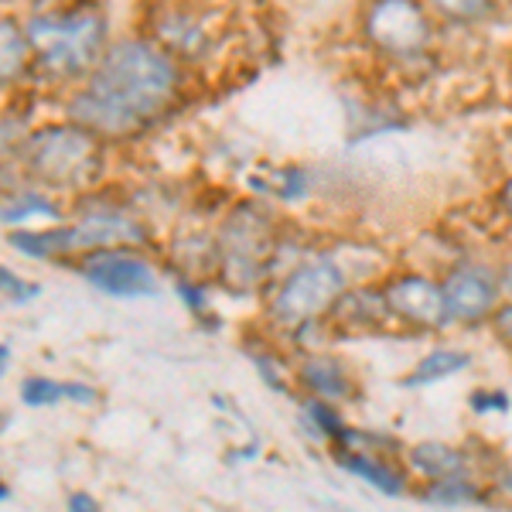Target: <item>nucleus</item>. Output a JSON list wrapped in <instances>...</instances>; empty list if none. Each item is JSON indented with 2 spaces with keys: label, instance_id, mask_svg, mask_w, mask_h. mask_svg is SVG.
Returning a JSON list of instances; mask_svg holds the SVG:
<instances>
[{
  "label": "nucleus",
  "instance_id": "nucleus-1",
  "mask_svg": "<svg viewBox=\"0 0 512 512\" xmlns=\"http://www.w3.org/2000/svg\"><path fill=\"white\" fill-rule=\"evenodd\" d=\"M178 93V69L147 41H120L99 59L89 86L69 103V117L93 134H134Z\"/></svg>",
  "mask_w": 512,
  "mask_h": 512
},
{
  "label": "nucleus",
  "instance_id": "nucleus-2",
  "mask_svg": "<svg viewBox=\"0 0 512 512\" xmlns=\"http://www.w3.org/2000/svg\"><path fill=\"white\" fill-rule=\"evenodd\" d=\"M24 31H28L38 69L55 79L86 76L106 55V21L99 7H76L69 14H35Z\"/></svg>",
  "mask_w": 512,
  "mask_h": 512
},
{
  "label": "nucleus",
  "instance_id": "nucleus-3",
  "mask_svg": "<svg viewBox=\"0 0 512 512\" xmlns=\"http://www.w3.org/2000/svg\"><path fill=\"white\" fill-rule=\"evenodd\" d=\"M96 137L86 127H48L28 137L21 158L28 171L48 185H86L96 171Z\"/></svg>",
  "mask_w": 512,
  "mask_h": 512
},
{
  "label": "nucleus",
  "instance_id": "nucleus-4",
  "mask_svg": "<svg viewBox=\"0 0 512 512\" xmlns=\"http://www.w3.org/2000/svg\"><path fill=\"white\" fill-rule=\"evenodd\" d=\"M342 291H345L342 270L332 260H311L284 280V287H280L274 304H270V318L284 328H301L325 315L338 297H342Z\"/></svg>",
  "mask_w": 512,
  "mask_h": 512
},
{
  "label": "nucleus",
  "instance_id": "nucleus-5",
  "mask_svg": "<svg viewBox=\"0 0 512 512\" xmlns=\"http://www.w3.org/2000/svg\"><path fill=\"white\" fill-rule=\"evenodd\" d=\"M366 38L396 59L417 55L431 38V21L417 0H373L366 11Z\"/></svg>",
  "mask_w": 512,
  "mask_h": 512
},
{
  "label": "nucleus",
  "instance_id": "nucleus-6",
  "mask_svg": "<svg viewBox=\"0 0 512 512\" xmlns=\"http://www.w3.org/2000/svg\"><path fill=\"white\" fill-rule=\"evenodd\" d=\"M89 284L103 294H113V297H147L154 294V270L147 267L140 256H130L110 246V250H96L93 256L86 260L82 267Z\"/></svg>",
  "mask_w": 512,
  "mask_h": 512
},
{
  "label": "nucleus",
  "instance_id": "nucleus-7",
  "mask_svg": "<svg viewBox=\"0 0 512 512\" xmlns=\"http://www.w3.org/2000/svg\"><path fill=\"white\" fill-rule=\"evenodd\" d=\"M386 308L396 318L410 321V325H424V328H441L448 325L451 311H448V297L444 287H437L427 277H396L383 294Z\"/></svg>",
  "mask_w": 512,
  "mask_h": 512
},
{
  "label": "nucleus",
  "instance_id": "nucleus-8",
  "mask_svg": "<svg viewBox=\"0 0 512 512\" xmlns=\"http://www.w3.org/2000/svg\"><path fill=\"white\" fill-rule=\"evenodd\" d=\"M270 250V229L267 222L253 212H236L226 226V267L229 277L239 284H250L260 277V267Z\"/></svg>",
  "mask_w": 512,
  "mask_h": 512
},
{
  "label": "nucleus",
  "instance_id": "nucleus-9",
  "mask_svg": "<svg viewBox=\"0 0 512 512\" xmlns=\"http://www.w3.org/2000/svg\"><path fill=\"white\" fill-rule=\"evenodd\" d=\"M499 284L485 267H458L444 280V297H448V311L458 321H475L492 311L495 297H499Z\"/></svg>",
  "mask_w": 512,
  "mask_h": 512
},
{
  "label": "nucleus",
  "instance_id": "nucleus-10",
  "mask_svg": "<svg viewBox=\"0 0 512 512\" xmlns=\"http://www.w3.org/2000/svg\"><path fill=\"white\" fill-rule=\"evenodd\" d=\"M72 250H110L120 243H144V229L127 216H110V212H99V216L82 219L76 229H69Z\"/></svg>",
  "mask_w": 512,
  "mask_h": 512
},
{
  "label": "nucleus",
  "instance_id": "nucleus-11",
  "mask_svg": "<svg viewBox=\"0 0 512 512\" xmlns=\"http://www.w3.org/2000/svg\"><path fill=\"white\" fill-rule=\"evenodd\" d=\"M21 400L31 403V407H52L59 400H79V403H93L96 390L79 383H52V379H28L21 386Z\"/></svg>",
  "mask_w": 512,
  "mask_h": 512
},
{
  "label": "nucleus",
  "instance_id": "nucleus-12",
  "mask_svg": "<svg viewBox=\"0 0 512 512\" xmlns=\"http://www.w3.org/2000/svg\"><path fill=\"white\" fill-rule=\"evenodd\" d=\"M301 379L308 390H315V396H325V400L349 396V376H345V369L335 359H311L301 369Z\"/></svg>",
  "mask_w": 512,
  "mask_h": 512
},
{
  "label": "nucleus",
  "instance_id": "nucleus-13",
  "mask_svg": "<svg viewBox=\"0 0 512 512\" xmlns=\"http://www.w3.org/2000/svg\"><path fill=\"white\" fill-rule=\"evenodd\" d=\"M410 461H414L417 472L427 478H451V475L465 472L461 454L448 448V444H420V448H414V454H410Z\"/></svg>",
  "mask_w": 512,
  "mask_h": 512
},
{
  "label": "nucleus",
  "instance_id": "nucleus-14",
  "mask_svg": "<svg viewBox=\"0 0 512 512\" xmlns=\"http://www.w3.org/2000/svg\"><path fill=\"white\" fill-rule=\"evenodd\" d=\"M468 352H458V349H437L427 355L424 362L414 369V376L407 379V386H427V383H437V379H448L454 373L468 366Z\"/></svg>",
  "mask_w": 512,
  "mask_h": 512
},
{
  "label": "nucleus",
  "instance_id": "nucleus-15",
  "mask_svg": "<svg viewBox=\"0 0 512 512\" xmlns=\"http://www.w3.org/2000/svg\"><path fill=\"white\" fill-rule=\"evenodd\" d=\"M342 468H349L352 475L366 478L369 485H376V489H379V492H386V495L403 492L400 475H396L393 468L379 465L376 458H366V454H349V458H342Z\"/></svg>",
  "mask_w": 512,
  "mask_h": 512
},
{
  "label": "nucleus",
  "instance_id": "nucleus-16",
  "mask_svg": "<svg viewBox=\"0 0 512 512\" xmlns=\"http://www.w3.org/2000/svg\"><path fill=\"white\" fill-rule=\"evenodd\" d=\"M11 243L18 246L21 253L41 256V260H52V256L72 253L69 229H55V233H14Z\"/></svg>",
  "mask_w": 512,
  "mask_h": 512
},
{
  "label": "nucleus",
  "instance_id": "nucleus-17",
  "mask_svg": "<svg viewBox=\"0 0 512 512\" xmlns=\"http://www.w3.org/2000/svg\"><path fill=\"white\" fill-rule=\"evenodd\" d=\"M0 31H4V79L11 82L21 76L24 62H28L31 41H28V31H21L11 18H4Z\"/></svg>",
  "mask_w": 512,
  "mask_h": 512
},
{
  "label": "nucleus",
  "instance_id": "nucleus-18",
  "mask_svg": "<svg viewBox=\"0 0 512 512\" xmlns=\"http://www.w3.org/2000/svg\"><path fill=\"white\" fill-rule=\"evenodd\" d=\"M424 499L437 502V506H468V502H478L482 495L461 475H451V478H434V489H427Z\"/></svg>",
  "mask_w": 512,
  "mask_h": 512
},
{
  "label": "nucleus",
  "instance_id": "nucleus-19",
  "mask_svg": "<svg viewBox=\"0 0 512 512\" xmlns=\"http://www.w3.org/2000/svg\"><path fill=\"white\" fill-rule=\"evenodd\" d=\"M434 4L451 21H482L489 14L492 0H434Z\"/></svg>",
  "mask_w": 512,
  "mask_h": 512
},
{
  "label": "nucleus",
  "instance_id": "nucleus-20",
  "mask_svg": "<svg viewBox=\"0 0 512 512\" xmlns=\"http://www.w3.org/2000/svg\"><path fill=\"white\" fill-rule=\"evenodd\" d=\"M28 216H55V209L45 202L41 195H18L14 202H7V209H4V222L11 226V222H21V219H28Z\"/></svg>",
  "mask_w": 512,
  "mask_h": 512
},
{
  "label": "nucleus",
  "instance_id": "nucleus-21",
  "mask_svg": "<svg viewBox=\"0 0 512 512\" xmlns=\"http://www.w3.org/2000/svg\"><path fill=\"white\" fill-rule=\"evenodd\" d=\"M0 280H4V287H7V297H14L18 304L31 301V297H38V287L35 284H24V280L14 277L11 270H4V274H0Z\"/></svg>",
  "mask_w": 512,
  "mask_h": 512
},
{
  "label": "nucleus",
  "instance_id": "nucleus-22",
  "mask_svg": "<svg viewBox=\"0 0 512 512\" xmlns=\"http://www.w3.org/2000/svg\"><path fill=\"white\" fill-rule=\"evenodd\" d=\"M308 410H311V417H315L318 424H325V434H332V437H349V434H345V427L338 424V417L325 407V403H311Z\"/></svg>",
  "mask_w": 512,
  "mask_h": 512
},
{
  "label": "nucleus",
  "instance_id": "nucleus-23",
  "mask_svg": "<svg viewBox=\"0 0 512 512\" xmlns=\"http://www.w3.org/2000/svg\"><path fill=\"white\" fill-rule=\"evenodd\" d=\"M499 332L506 335L509 342H512V304H509V308H506V311H502V315H499Z\"/></svg>",
  "mask_w": 512,
  "mask_h": 512
},
{
  "label": "nucleus",
  "instance_id": "nucleus-24",
  "mask_svg": "<svg viewBox=\"0 0 512 512\" xmlns=\"http://www.w3.org/2000/svg\"><path fill=\"white\" fill-rule=\"evenodd\" d=\"M69 506H76V509H96V502H93V499H86V495H72Z\"/></svg>",
  "mask_w": 512,
  "mask_h": 512
},
{
  "label": "nucleus",
  "instance_id": "nucleus-25",
  "mask_svg": "<svg viewBox=\"0 0 512 512\" xmlns=\"http://www.w3.org/2000/svg\"><path fill=\"white\" fill-rule=\"evenodd\" d=\"M499 291L506 294V297H512V267L506 270V274H502V280H499Z\"/></svg>",
  "mask_w": 512,
  "mask_h": 512
},
{
  "label": "nucleus",
  "instance_id": "nucleus-26",
  "mask_svg": "<svg viewBox=\"0 0 512 512\" xmlns=\"http://www.w3.org/2000/svg\"><path fill=\"white\" fill-rule=\"evenodd\" d=\"M502 202H506V209H509V216H512V178H509L506 192H502Z\"/></svg>",
  "mask_w": 512,
  "mask_h": 512
}]
</instances>
